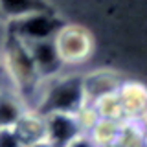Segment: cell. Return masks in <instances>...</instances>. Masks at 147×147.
Listing matches in <instances>:
<instances>
[{"label":"cell","instance_id":"1","mask_svg":"<svg viewBox=\"0 0 147 147\" xmlns=\"http://www.w3.org/2000/svg\"><path fill=\"white\" fill-rule=\"evenodd\" d=\"M88 103L85 92V76L70 74V76H55L52 79H44L37 90L35 110L39 114L52 112H68L76 114L81 107Z\"/></svg>","mask_w":147,"mask_h":147},{"label":"cell","instance_id":"2","mask_svg":"<svg viewBox=\"0 0 147 147\" xmlns=\"http://www.w3.org/2000/svg\"><path fill=\"white\" fill-rule=\"evenodd\" d=\"M0 57H2L7 79L13 83V88L20 94V98L24 99L26 94H30V92L37 96V90H39L42 79L37 72L30 46L22 42L20 39H17L15 35L6 33Z\"/></svg>","mask_w":147,"mask_h":147},{"label":"cell","instance_id":"3","mask_svg":"<svg viewBox=\"0 0 147 147\" xmlns=\"http://www.w3.org/2000/svg\"><path fill=\"white\" fill-rule=\"evenodd\" d=\"M7 24V33L15 35L22 42L31 44L39 40H50L55 39L59 30L66 24L55 11H44V13H35L28 15L24 18L9 20Z\"/></svg>","mask_w":147,"mask_h":147},{"label":"cell","instance_id":"4","mask_svg":"<svg viewBox=\"0 0 147 147\" xmlns=\"http://www.w3.org/2000/svg\"><path fill=\"white\" fill-rule=\"evenodd\" d=\"M55 46L64 64H83L94 52V37L85 26L64 24L55 35Z\"/></svg>","mask_w":147,"mask_h":147},{"label":"cell","instance_id":"5","mask_svg":"<svg viewBox=\"0 0 147 147\" xmlns=\"http://www.w3.org/2000/svg\"><path fill=\"white\" fill-rule=\"evenodd\" d=\"M46 123V142L53 147H68L72 142H76L83 136V129L77 121L76 114L68 112H52L44 116Z\"/></svg>","mask_w":147,"mask_h":147},{"label":"cell","instance_id":"6","mask_svg":"<svg viewBox=\"0 0 147 147\" xmlns=\"http://www.w3.org/2000/svg\"><path fill=\"white\" fill-rule=\"evenodd\" d=\"M30 46L31 57L35 61L37 72H39L40 79H52V77L61 74V68L64 66V63L61 61V55L57 52L55 40H39V42H31Z\"/></svg>","mask_w":147,"mask_h":147},{"label":"cell","instance_id":"7","mask_svg":"<svg viewBox=\"0 0 147 147\" xmlns=\"http://www.w3.org/2000/svg\"><path fill=\"white\" fill-rule=\"evenodd\" d=\"M118 98L121 101L125 118H140L147 109V85L134 79L121 81Z\"/></svg>","mask_w":147,"mask_h":147},{"label":"cell","instance_id":"8","mask_svg":"<svg viewBox=\"0 0 147 147\" xmlns=\"http://www.w3.org/2000/svg\"><path fill=\"white\" fill-rule=\"evenodd\" d=\"M121 77L118 76L114 70H96L85 76V92H86V99L88 103L96 101L98 98L110 92H116L121 85Z\"/></svg>","mask_w":147,"mask_h":147},{"label":"cell","instance_id":"9","mask_svg":"<svg viewBox=\"0 0 147 147\" xmlns=\"http://www.w3.org/2000/svg\"><path fill=\"white\" fill-rule=\"evenodd\" d=\"M15 129H17L18 134H20V138H22V142L26 144V147L46 140L44 116L39 114L35 109H26V112L22 114L20 119L17 121Z\"/></svg>","mask_w":147,"mask_h":147},{"label":"cell","instance_id":"10","mask_svg":"<svg viewBox=\"0 0 147 147\" xmlns=\"http://www.w3.org/2000/svg\"><path fill=\"white\" fill-rule=\"evenodd\" d=\"M0 9H2L6 22L24 18L28 15H35V13L55 11L50 0H0Z\"/></svg>","mask_w":147,"mask_h":147},{"label":"cell","instance_id":"11","mask_svg":"<svg viewBox=\"0 0 147 147\" xmlns=\"http://www.w3.org/2000/svg\"><path fill=\"white\" fill-rule=\"evenodd\" d=\"M24 112V99L17 90L0 88V127H15Z\"/></svg>","mask_w":147,"mask_h":147},{"label":"cell","instance_id":"12","mask_svg":"<svg viewBox=\"0 0 147 147\" xmlns=\"http://www.w3.org/2000/svg\"><path fill=\"white\" fill-rule=\"evenodd\" d=\"M121 121H118V119L99 118L98 123L86 132V136L90 138V142L96 147H105V145H110V144H116V142H119Z\"/></svg>","mask_w":147,"mask_h":147},{"label":"cell","instance_id":"13","mask_svg":"<svg viewBox=\"0 0 147 147\" xmlns=\"http://www.w3.org/2000/svg\"><path fill=\"white\" fill-rule=\"evenodd\" d=\"M94 109L98 110L99 118H107V119H125V114H123V107H121V101L118 98V90L116 92H110V94H105L98 98L96 101H92Z\"/></svg>","mask_w":147,"mask_h":147},{"label":"cell","instance_id":"14","mask_svg":"<svg viewBox=\"0 0 147 147\" xmlns=\"http://www.w3.org/2000/svg\"><path fill=\"white\" fill-rule=\"evenodd\" d=\"M76 118H77V121H79V125L83 129V132H88L92 127L98 123V119H99V114H98V110L94 109V105L92 103H86L85 107H81L79 110L76 112Z\"/></svg>","mask_w":147,"mask_h":147},{"label":"cell","instance_id":"15","mask_svg":"<svg viewBox=\"0 0 147 147\" xmlns=\"http://www.w3.org/2000/svg\"><path fill=\"white\" fill-rule=\"evenodd\" d=\"M0 147H26L15 127H0Z\"/></svg>","mask_w":147,"mask_h":147},{"label":"cell","instance_id":"16","mask_svg":"<svg viewBox=\"0 0 147 147\" xmlns=\"http://www.w3.org/2000/svg\"><path fill=\"white\" fill-rule=\"evenodd\" d=\"M68 147H96V145L90 142V138L86 136V134H83V136L77 138L76 142H72V144L68 145Z\"/></svg>","mask_w":147,"mask_h":147},{"label":"cell","instance_id":"17","mask_svg":"<svg viewBox=\"0 0 147 147\" xmlns=\"http://www.w3.org/2000/svg\"><path fill=\"white\" fill-rule=\"evenodd\" d=\"M140 121H142V125L145 127V131H147V109L144 110V114L140 116Z\"/></svg>","mask_w":147,"mask_h":147},{"label":"cell","instance_id":"18","mask_svg":"<svg viewBox=\"0 0 147 147\" xmlns=\"http://www.w3.org/2000/svg\"><path fill=\"white\" fill-rule=\"evenodd\" d=\"M2 76H6V70H4V64H2V57H0V77ZM7 77V76H6Z\"/></svg>","mask_w":147,"mask_h":147},{"label":"cell","instance_id":"19","mask_svg":"<svg viewBox=\"0 0 147 147\" xmlns=\"http://www.w3.org/2000/svg\"><path fill=\"white\" fill-rule=\"evenodd\" d=\"M105 147H123L119 142H116V144H110V145H105Z\"/></svg>","mask_w":147,"mask_h":147},{"label":"cell","instance_id":"20","mask_svg":"<svg viewBox=\"0 0 147 147\" xmlns=\"http://www.w3.org/2000/svg\"><path fill=\"white\" fill-rule=\"evenodd\" d=\"M0 22H4V24H6V18H4V15H2V9H0Z\"/></svg>","mask_w":147,"mask_h":147},{"label":"cell","instance_id":"21","mask_svg":"<svg viewBox=\"0 0 147 147\" xmlns=\"http://www.w3.org/2000/svg\"><path fill=\"white\" fill-rule=\"evenodd\" d=\"M138 147H147V145H145V144H144V145H138Z\"/></svg>","mask_w":147,"mask_h":147},{"label":"cell","instance_id":"22","mask_svg":"<svg viewBox=\"0 0 147 147\" xmlns=\"http://www.w3.org/2000/svg\"><path fill=\"white\" fill-rule=\"evenodd\" d=\"M145 145H147V134H145Z\"/></svg>","mask_w":147,"mask_h":147}]
</instances>
